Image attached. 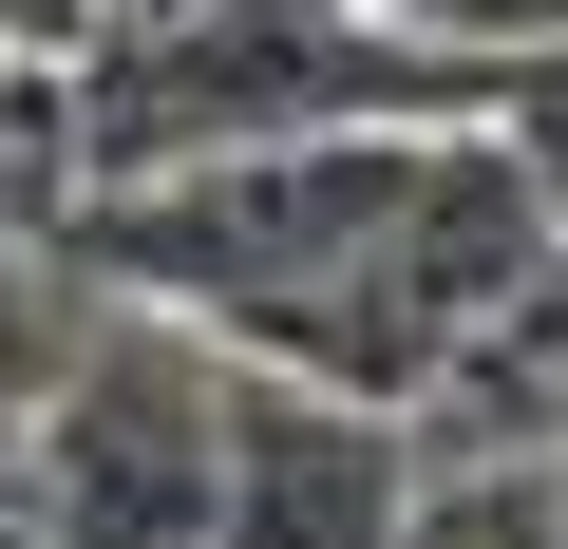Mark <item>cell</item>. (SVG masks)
Listing matches in <instances>:
<instances>
[{
    "mask_svg": "<svg viewBox=\"0 0 568 549\" xmlns=\"http://www.w3.org/2000/svg\"><path fill=\"white\" fill-rule=\"evenodd\" d=\"M417 474H436V436L398 398H342L304 360H246L227 379V530L209 549H398L417 530Z\"/></svg>",
    "mask_w": 568,
    "mask_h": 549,
    "instance_id": "2",
    "label": "cell"
},
{
    "mask_svg": "<svg viewBox=\"0 0 568 549\" xmlns=\"http://www.w3.org/2000/svg\"><path fill=\"white\" fill-rule=\"evenodd\" d=\"M493 133H511V152H530V190H549V209H568V39H549V58H511V77H493Z\"/></svg>",
    "mask_w": 568,
    "mask_h": 549,
    "instance_id": "5",
    "label": "cell"
},
{
    "mask_svg": "<svg viewBox=\"0 0 568 549\" xmlns=\"http://www.w3.org/2000/svg\"><path fill=\"white\" fill-rule=\"evenodd\" d=\"M77 209H95V114H77V58L0 20V304L77 265Z\"/></svg>",
    "mask_w": 568,
    "mask_h": 549,
    "instance_id": "3",
    "label": "cell"
},
{
    "mask_svg": "<svg viewBox=\"0 0 568 549\" xmlns=\"http://www.w3.org/2000/svg\"><path fill=\"white\" fill-rule=\"evenodd\" d=\"M227 342L190 304L95 285L39 360H20V436H39V549H209L227 530Z\"/></svg>",
    "mask_w": 568,
    "mask_h": 549,
    "instance_id": "1",
    "label": "cell"
},
{
    "mask_svg": "<svg viewBox=\"0 0 568 549\" xmlns=\"http://www.w3.org/2000/svg\"><path fill=\"white\" fill-rule=\"evenodd\" d=\"M398 549H568V455H549V436H511V455H436Z\"/></svg>",
    "mask_w": 568,
    "mask_h": 549,
    "instance_id": "4",
    "label": "cell"
},
{
    "mask_svg": "<svg viewBox=\"0 0 568 549\" xmlns=\"http://www.w3.org/2000/svg\"><path fill=\"white\" fill-rule=\"evenodd\" d=\"M0 323H20V304H0ZM0 379H20V360H0Z\"/></svg>",
    "mask_w": 568,
    "mask_h": 549,
    "instance_id": "6",
    "label": "cell"
}]
</instances>
